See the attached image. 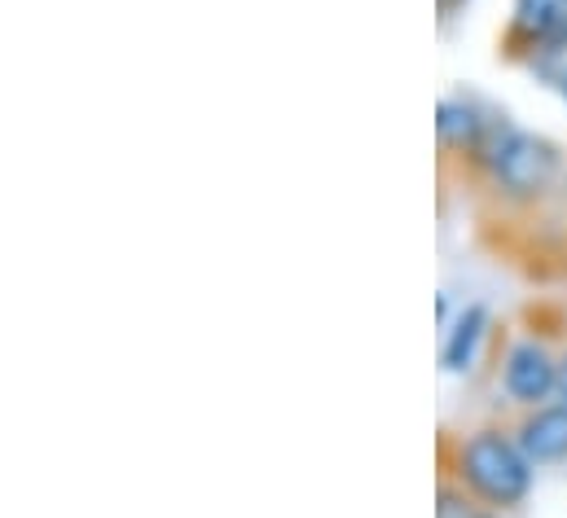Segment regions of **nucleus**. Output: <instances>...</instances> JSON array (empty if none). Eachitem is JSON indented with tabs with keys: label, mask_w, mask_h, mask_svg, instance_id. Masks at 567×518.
I'll list each match as a JSON object with an SVG mask.
<instances>
[{
	"label": "nucleus",
	"mask_w": 567,
	"mask_h": 518,
	"mask_svg": "<svg viewBox=\"0 0 567 518\" xmlns=\"http://www.w3.org/2000/svg\"><path fill=\"white\" fill-rule=\"evenodd\" d=\"M559 395L567 400V356L559 361Z\"/></svg>",
	"instance_id": "9"
},
{
	"label": "nucleus",
	"mask_w": 567,
	"mask_h": 518,
	"mask_svg": "<svg viewBox=\"0 0 567 518\" xmlns=\"http://www.w3.org/2000/svg\"><path fill=\"white\" fill-rule=\"evenodd\" d=\"M506 395L515 400V404H542L550 391H559V361L542 348V343H533V339H524V343H515L511 348V356H506Z\"/></svg>",
	"instance_id": "3"
},
{
	"label": "nucleus",
	"mask_w": 567,
	"mask_h": 518,
	"mask_svg": "<svg viewBox=\"0 0 567 518\" xmlns=\"http://www.w3.org/2000/svg\"><path fill=\"white\" fill-rule=\"evenodd\" d=\"M519 444L533 457V466H555L567 462V404L537 408L524 426H519Z\"/></svg>",
	"instance_id": "4"
},
{
	"label": "nucleus",
	"mask_w": 567,
	"mask_h": 518,
	"mask_svg": "<svg viewBox=\"0 0 567 518\" xmlns=\"http://www.w3.org/2000/svg\"><path fill=\"white\" fill-rule=\"evenodd\" d=\"M435 518H480L466 501H457L453 493H440V515Z\"/></svg>",
	"instance_id": "8"
},
{
	"label": "nucleus",
	"mask_w": 567,
	"mask_h": 518,
	"mask_svg": "<svg viewBox=\"0 0 567 518\" xmlns=\"http://www.w3.org/2000/svg\"><path fill=\"white\" fill-rule=\"evenodd\" d=\"M457 475L484 501L515 506L533 488V457L519 439H506L502 431H475L457 453Z\"/></svg>",
	"instance_id": "1"
},
{
	"label": "nucleus",
	"mask_w": 567,
	"mask_h": 518,
	"mask_svg": "<svg viewBox=\"0 0 567 518\" xmlns=\"http://www.w3.org/2000/svg\"><path fill=\"white\" fill-rule=\"evenodd\" d=\"M484 167H488L493 185L506 189L511 198H533V194L550 189V180L559 172V154L537 132L497 128L484 145Z\"/></svg>",
	"instance_id": "2"
},
{
	"label": "nucleus",
	"mask_w": 567,
	"mask_h": 518,
	"mask_svg": "<svg viewBox=\"0 0 567 518\" xmlns=\"http://www.w3.org/2000/svg\"><path fill=\"white\" fill-rule=\"evenodd\" d=\"M484 334H488V312L480 303H471L444 334V374H466L475 361H480V348H484Z\"/></svg>",
	"instance_id": "5"
},
{
	"label": "nucleus",
	"mask_w": 567,
	"mask_h": 518,
	"mask_svg": "<svg viewBox=\"0 0 567 518\" xmlns=\"http://www.w3.org/2000/svg\"><path fill=\"white\" fill-rule=\"evenodd\" d=\"M435 128H440V141L453 145V149H475L480 136H484V124H480L475 106L462 102V97H444V102H440V120H435Z\"/></svg>",
	"instance_id": "7"
},
{
	"label": "nucleus",
	"mask_w": 567,
	"mask_h": 518,
	"mask_svg": "<svg viewBox=\"0 0 567 518\" xmlns=\"http://www.w3.org/2000/svg\"><path fill=\"white\" fill-rule=\"evenodd\" d=\"M515 31L533 44H567V0H515Z\"/></svg>",
	"instance_id": "6"
},
{
	"label": "nucleus",
	"mask_w": 567,
	"mask_h": 518,
	"mask_svg": "<svg viewBox=\"0 0 567 518\" xmlns=\"http://www.w3.org/2000/svg\"><path fill=\"white\" fill-rule=\"evenodd\" d=\"M444 4H453V0H444Z\"/></svg>",
	"instance_id": "11"
},
{
	"label": "nucleus",
	"mask_w": 567,
	"mask_h": 518,
	"mask_svg": "<svg viewBox=\"0 0 567 518\" xmlns=\"http://www.w3.org/2000/svg\"><path fill=\"white\" fill-rule=\"evenodd\" d=\"M564 97H567V75H564Z\"/></svg>",
	"instance_id": "10"
}]
</instances>
